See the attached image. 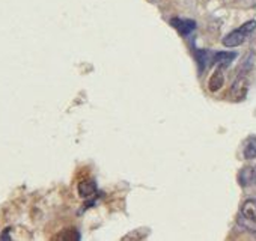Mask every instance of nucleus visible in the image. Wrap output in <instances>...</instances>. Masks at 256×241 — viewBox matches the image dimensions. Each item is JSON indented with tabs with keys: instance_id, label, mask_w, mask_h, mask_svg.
Here are the masks:
<instances>
[{
	"instance_id": "f257e3e1",
	"label": "nucleus",
	"mask_w": 256,
	"mask_h": 241,
	"mask_svg": "<svg viewBox=\"0 0 256 241\" xmlns=\"http://www.w3.org/2000/svg\"><path fill=\"white\" fill-rule=\"evenodd\" d=\"M254 29H256V22H254V20L246 22L241 28H238V29L232 30L230 34H228V35L223 38L222 42H223L224 47H229V48L238 47V46H241V44L246 41V38H247L248 35H252V34L254 32Z\"/></svg>"
},
{
	"instance_id": "f03ea898",
	"label": "nucleus",
	"mask_w": 256,
	"mask_h": 241,
	"mask_svg": "<svg viewBox=\"0 0 256 241\" xmlns=\"http://www.w3.org/2000/svg\"><path fill=\"white\" fill-rule=\"evenodd\" d=\"M248 92V80L244 76H238L229 89V98L232 101H242Z\"/></svg>"
},
{
	"instance_id": "7ed1b4c3",
	"label": "nucleus",
	"mask_w": 256,
	"mask_h": 241,
	"mask_svg": "<svg viewBox=\"0 0 256 241\" xmlns=\"http://www.w3.org/2000/svg\"><path fill=\"white\" fill-rule=\"evenodd\" d=\"M170 24H172V26L178 30V34L182 35V36H188L190 34H193V32L196 30V22L188 20V18H178V17H175V18L170 20Z\"/></svg>"
},
{
	"instance_id": "20e7f679",
	"label": "nucleus",
	"mask_w": 256,
	"mask_h": 241,
	"mask_svg": "<svg viewBox=\"0 0 256 241\" xmlns=\"http://www.w3.org/2000/svg\"><path fill=\"white\" fill-rule=\"evenodd\" d=\"M212 58H214V53L212 52H208V50H198L196 52V59H198V68H199V72L204 74V71L212 65Z\"/></svg>"
},
{
	"instance_id": "39448f33",
	"label": "nucleus",
	"mask_w": 256,
	"mask_h": 241,
	"mask_svg": "<svg viewBox=\"0 0 256 241\" xmlns=\"http://www.w3.org/2000/svg\"><path fill=\"white\" fill-rule=\"evenodd\" d=\"M235 58H236V53H234V52H218V53H214L212 64H216L217 66L224 70L230 65V62Z\"/></svg>"
},
{
	"instance_id": "423d86ee",
	"label": "nucleus",
	"mask_w": 256,
	"mask_h": 241,
	"mask_svg": "<svg viewBox=\"0 0 256 241\" xmlns=\"http://www.w3.org/2000/svg\"><path fill=\"white\" fill-rule=\"evenodd\" d=\"M223 84H224L223 68L218 66V68L214 71V74L210 77V80H208V89H210L211 92H217V90H220V89L223 88Z\"/></svg>"
},
{
	"instance_id": "0eeeda50",
	"label": "nucleus",
	"mask_w": 256,
	"mask_h": 241,
	"mask_svg": "<svg viewBox=\"0 0 256 241\" xmlns=\"http://www.w3.org/2000/svg\"><path fill=\"white\" fill-rule=\"evenodd\" d=\"M96 193V184L92 180H84L78 184V194L82 198H90Z\"/></svg>"
},
{
	"instance_id": "6e6552de",
	"label": "nucleus",
	"mask_w": 256,
	"mask_h": 241,
	"mask_svg": "<svg viewBox=\"0 0 256 241\" xmlns=\"http://www.w3.org/2000/svg\"><path fill=\"white\" fill-rule=\"evenodd\" d=\"M236 223H238L242 229H246L247 232L256 235V218L242 216V214L240 212V214H238V218H236Z\"/></svg>"
},
{
	"instance_id": "1a4fd4ad",
	"label": "nucleus",
	"mask_w": 256,
	"mask_h": 241,
	"mask_svg": "<svg viewBox=\"0 0 256 241\" xmlns=\"http://www.w3.org/2000/svg\"><path fill=\"white\" fill-rule=\"evenodd\" d=\"M238 181L242 187L253 184V168H244L238 175Z\"/></svg>"
},
{
	"instance_id": "9d476101",
	"label": "nucleus",
	"mask_w": 256,
	"mask_h": 241,
	"mask_svg": "<svg viewBox=\"0 0 256 241\" xmlns=\"http://www.w3.org/2000/svg\"><path fill=\"white\" fill-rule=\"evenodd\" d=\"M240 212H241L242 216L256 218V199H248V200H246V202L242 204Z\"/></svg>"
},
{
	"instance_id": "9b49d317",
	"label": "nucleus",
	"mask_w": 256,
	"mask_h": 241,
	"mask_svg": "<svg viewBox=\"0 0 256 241\" xmlns=\"http://www.w3.org/2000/svg\"><path fill=\"white\" fill-rule=\"evenodd\" d=\"M244 158H247V160L256 158V138H250L246 142V146H244Z\"/></svg>"
},
{
	"instance_id": "f8f14e48",
	"label": "nucleus",
	"mask_w": 256,
	"mask_h": 241,
	"mask_svg": "<svg viewBox=\"0 0 256 241\" xmlns=\"http://www.w3.org/2000/svg\"><path fill=\"white\" fill-rule=\"evenodd\" d=\"M56 238L58 240H80V234L77 232V229H66Z\"/></svg>"
},
{
	"instance_id": "ddd939ff",
	"label": "nucleus",
	"mask_w": 256,
	"mask_h": 241,
	"mask_svg": "<svg viewBox=\"0 0 256 241\" xmlns=\"http://www.w3.org/2000/svg\"><path fill=\"white\" fill-rule=\"evenodd\" d=\"M250 50H252V53H253V54H256V38H254V41L252 42V46H250Z\"/></svg>"
},
{
	"instance_id": "4468645a",
	"label": "nucleus",
	"mask_w": 256,
	"mask_h": 241,
	"mask_svg": "<svg viewBox=\"0 0 256 241\" xmlns=\"http://www.w3.org/2000/svg\"><path fill=\"white\" fill-rule=\"evenodd\" d=\"M253 184H256V166L253 168Z\"/></svg>"
}]
</instances>
